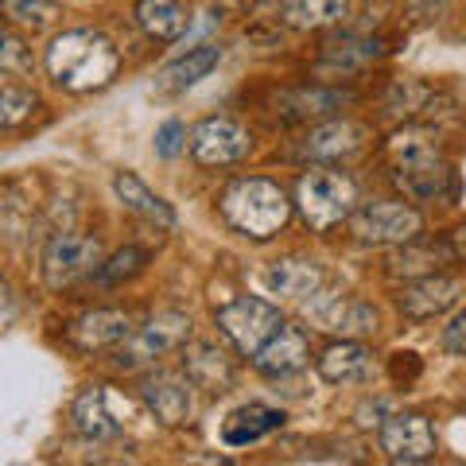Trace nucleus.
<instances>
[{"instance_id": "nucleus-38", "label": "nucleus", "mask_w": 466, "mask_h": 466, "mask_svg": "<svg viewBox=\"0 0 466 466\" xmlns=\"http://www.w3.org/2000/svg\"><path fill=\"white\" fill-rule=\"evenodd\" d=\"M400 5H412V8H431L435 0H400Z\"/></svg>"}, {"instance_id": "nucleus-36", "label": "nucleus", "mask_w": 466, "mask_h": 466, "mask_svg": "<svg viewBox=\"0 0 466 466\" xmlns=\"http://www.w3.org/2000/svg\"><path fill=\"white\" fill-rule=\"evenodd\" d=\"M443 346H447V354L466 358V311H459V315L447 323V330H443Z\"/></svg>"}, {"instance_id": "nucleus-24", "label": "nucleus", "mask_w": 466, "mask_h": 466, "mask_svg": "<svg viewBox=\"0 0 466 466\" xmlns=\"http://www.w3.org/2000/svg\"><path fill=\"white\" fill-rule=\"evenodd\" d=\"M218 63H222V47L218 43H198V47H191L159 70V90H187V86L207 78Z\"/></svg>"}, {"instance_id": "nucleus-40", "label": "nucleus", "mask_w": 466, "mask_h": 466, "mask_svg": "<svg viewBox=\"0 0 466 466\" xmlns=\"http://www.w3.org/2000/svg\"><path fill=\"white\" fill-rule=\"evenodd\" d=\"M226 5H238V0H226Z\"/></svg>"}, {"instance_id": "nucleus-6", "label": "nucleus", "mask_w": 466, "mask_h": 466, "mask_svg": "<svg viewBox=\"0 0 466 466\" xmlns=\"http://www.w3.org/2000/svg\"><path fill=\"white\" fill-rule=\"evenodd\" d=\"M97 265H101V241L78 229H58L47 241V249H43V280L55 291L78 284Z\"/></svg>"}, {"instance_id": "nucleus-31", "label": "nucleus", "mask_w": 466, "mask_h": 466, "mask_svg": "<svg viewBox=\"0 0 466 466\" xmlns=\"http://www.w3.org/2000/svg\"><path fill=\"white\" fill-rule=\"evenodd\" d=\"M381 55V43H370V39H346V43H330L327 55H323V70H350V66H361L370 58Z\"/></svg>"}, {"instance_id": "nucleus-14", "label": "nucleus", "mask_w": 466, "mask_h": 466, "mask_svg": "<svg viewBox=\"0 0 466 466\" xmlns=\"http://www.w3.org/2000/svg\"><path fill=\"white\" fill-rule=\"evenodd\" d=\"M366 125L358 121H330L308 133L299 144V159H315V164H334V159H350L366 148Z\"/></svg>"}, {"instance_id": "nucleus-28", "label": "nucleus", "mask_w": 466, "mask_h": 466, "mask_svg": "<svg viewBox=\"0 0 466 466\" xmlns=\"http://www.w3.org/2000/svg\"><path fill=\"white\" fill-rule=\"evenodd\" d=\"M35 106H39V97L32 94V86L12 82V78H0V128L24 125L27 116L35 113Z\"/></svg>"}, {"instance_id": "nucleus-5", "label": "nucleus", "mask_w": 466, "mask_h": 466, "mask_svg": "<svg viewBox=\"0 0 466 466\" xmlns=\"http://www.w3.org/2000/svg\"><path fill=\"white\" fill-rule=\"evenodd\" d=\"M187 339H191V315L159 311L140 330H128L125 342H116V358L113 361L121 370H140V366H148V361L171 354V350L187 346Z\"/></svg>"}, {"instance_id": "nucleus-3", "label": "nucleus", "mask_w": 466, "mask_h": 466, "mask_svg": "<svg viewBox=\"0 0 466 466\" xmlns=\"http://www.w3.org/2000/svg\"><path fill=\"white\" fill-rule=\"evenodd\" d=\"M218 210H222L226 222L238 229V233H245V238L268 241V238H276V233L288 226L291 202H288L280 183L253 175V179H233L226 191H222Z\"/></svg>"}, {"instance_id": "nucleus-21", "label": "nucleus", "mask_w": 466, "mask_h": 466, "mask_svg": "<svg viewBox=\"0 0 466 466\" xmlns=\"http://www.w3.org/2000/svg\"><path fill=\"white\" fill-rule=\"evenodd\" d=\"M284 428V412L280 408H268V404H245L238 412L226 416L222 424V443L226 447H249L257 440H265L268 431Z\"/></svg>"}, {"instance_id": "nucleus-7", "label": "nucleus", "mask_w": 466, "mask_h": 466, "mask_svg": "<svg viewBox=\"0 0 466 466\" xmlns=\"http://www.w3.org/2000/svg\"><path fill=\"white\" fill-rule=\"evenodd\" d=\"M303 315L311 319L315 330L339 334V339H366V334L377 330V311L366 299H354L346 291H311L303 299Z\"/></svg>"}, {"instance_id": "nucleus-18", "label": "nucleus", "mask_w": 466, "mask_h": 466, "mask_svg": "<svg viewBox=\"0 0 466 466\" xmlns=\"http://www.w3.org/2000/svg\"><path fill=\"white\" fill-rule=\"evenodd\" d=\"M128 330H133V315L106 308V311H90V315H82L78 323H70L66 339L75 342L78 350H106V346L125 342Z\"/></svg>"}, {"instance_id": "nucleus-17", "label": "nucleus", "mask_w": 466, "mask_h": 466, "mask_svg": "<svg viewBox=\"0 0 466 466\" xmlns=\"http://www.w3.org/2000/svg\"><path fill=\"white\" fill-rule=\"evenodd\" d=\"M323 268L315 265V260H303V257H284V260H272L268 272L260 276V284H265L272 296H284V299H308L311 291L323 288Z\"/></svg>"}, {"instance_id": "nucleus-27", "label": "nucleus", "mask_w": 466, "mask_h": 466, "mask_svg": "<svg viewBox=\"0 0 466 466\" xmlns=\"http://www.w3.org/2000/svg\"><path fill=\"white\" fill-rule=\"evenodd\" d=\"M366 370H370V350L354 339L334 342L330 350H323V358H319V377L330 385L358 381V377H366Z\"/></svg>"}, {"instance_id": "nucleus-2", "label": "nucleus", "mask_w": 466, "mask_h": 466, "mask_svg": "<svg viewBox=\"0 0 466 466\" xmlns=\"http://www.w3.org/2000/svg\"><path fill=\"white\" fill-rule=\"evenodd\" d=\"M43 66L55 86H63L70 94H94L106 90L121 70V51L113 43L94 32V27H75V32H63L51 39L47 55H43Z\"/></svg>"}, {"instance_id": "nucleus-26", "label": "nucleus", "mask_w": 466, "mask_h": 466, "mask_svg": "<svg viewBox=\"0 0 466 466\" xmlns=\"http://www.w3.org/2000/svg\"><path fill=\"white\" fill-rule=\"evenodd\" d=\"M350 16V0H284L280 20L296 32H319V27H339Z\"/></svg>"}, {"instance_id": "nucleus-8", "label": "nucleus", "mask_w": 466, "mask_h": 466, "mask_svg": "<svg viewBox=\"0 0 466 466\" xmlns=\"http://www.w3.org/2000/svg\"><path fill=\"white\" fill-rule=\"evenodd\" d=\"M420 229H424V218L404 202H366L350 214V233L361 245H400L420 238Z\"/></svg>"}, {"instance_id": "nucleus-23", "label": "nucleus", "mask_w": 466, "mask_h": 466, "mask_svg": "<svg viewBox=\"0 0 466 466\" xmlns=\"http://www.w3.org/2000/svg\"><path fill=\"white\" fill-rule=\"evenodd\" d=\"M455 257L451 245H440V241H400V249L389 257V276H404V280H416V276H431L440 272L447 260Z\"/></svg>"}, {"instance_id": "nucleus-16", "label": "nucleus", "mask_w": 466, "mask_h": 466, "mask_svg": "<svg viewBox=\"0 0 466 466\" xmlns=\"http://www.w3.org/2000/svg\"><path fill=\"white\" fill-rule=\"evenodd\" d=\"M70 420H75V431L82 435V440H90V443H109V440L121 435V420L113 416L106 385L82 389L75 408H70Z\"/></svg>"}, {"instance_id": "nucleus-9", "label": "nucleus", "mask_w": 466, "mask_h": 466, "mask_svg": "<svg viewBox=\"0 0 466 466\" xmlns=\"http://www.w3.org/2000/svg\"><path fill=\"white\" fill-rule=\"evenodd\" d=\"M280 323H284L280 308H272L268 299H257V296H241V299H233L218 311V327H222V334L249 358L272 339V330Z\"/></svg>"}, {"instance_id": "nucleus-32", "label": "nucleus", "mask_w": 466, "mask_h": 466, "mask_svg": "<svg viewBox=\"0 0 466 466\" xmlns=\"http://www.w3.org/2000/svg\"><path fill=\"white\" fill-rule=\"evenodd\" d=\"M148 265V253L137 249V245H125V249H116L106 265H97V280L101 284H121V280H133L137 272H144Z\"/></svg>"}, {"instance_id": "nucleus-22", "label": "nucleus", "mask_w": 466, "mask_h": 466, "mask_svg": "<svg viewBox=\"0 0 466 466\" xmlns=\"http://www.w3.org/2000/svg\"><path fill=\"white\" fill-rule=\"evenodd\" d=\"M346 94L339 90H323V86H303V90H288L276 97V113H280V121L288 125H299V121H315V116H327L334 109L346 106Z\"/></svg>"}, {"instance_id": "nucleus-19", "label": "nucleus", "mask_w": 466, "mask_h": 466, "mask_svg": "<svg viewBox=\"0 0 466 466\" xmlns=\"http://www.w3.org/2000/svg\"><path fill=\"white\" fill-rule=\"evenodd\" d=\"M183 373L191 377V385L207 392H226L233 385V361L222 346L214 342H191L183 354Z\"/></svg>"}, {"instance_id": "nucleus-13", "label": "nucleus", "mask_w": 466, "mask_h": 466, "mask_svg": "<svg viewBox=\"0 0 466 466\" xmlns=\"http://www.w3.org/2000/svg\"><path fill=\"white\" fill-rule=\"evenodd\" d=\"M308 358H311L308 330L296 327V323H280L272 330V339L253 354V366L265 377H288V373L308 366Z\"/></svg>"}, {"instance_id": "nucleus-30", "label": "nucleus", "mask_w": 466, "mask_h": 466, "mask_svg": "<svg viewBox=\"0 0 466 466\" xmlns=\"http://www.w3.org/2000/svg\"><path fill=\"white\" fill-rule=\"evenodd\" d=\"M428 97H431V86L428 82H420V78H400L397 86L389 90L385 97V113L389 116H412L428 106Z\"/></svg>"}, {"instance_id": "nucleus-20", "label": "nucleus", "mask_w": 466, "mask_h": 466, "mask_svg": "<svg viewBox=\"0 0 466 466\" xmlns=\"http://www.w3.org/2000/svg\"><path fill=\"white\" fill-rule=\"evenodd\" d=\"M113 191H116V198H121V207L133 210L137 218H144V222H156V226H164V229L175 226V210L152 191L148 183L140 179V175L116 171V175H113Z\"/></svg>"}, {"instance_id": "nucleus-37", "label": "nucleus", "mask_w": 466, "mask_h": 466, "mask_svg": "<svg viewBox=\"0 0 466 466\" xmlns=\"http://www.w3.org/2000/svg\"><path fill=\"white\" fill-rule=\"evenodd\" d=\"M455 253H459V257H466V222L455 229Z\"/></svg>"}, {"instance_id": "nucleus-1", "label": "nucleus", "mask_w": 466, "mask_h": 466, "mask_svg": "<svg viewBox=\"0 0 466 466\" xmlns=\"http://www.w3.org/2000/svg\"><path fill=\"white\" fill-rule=\"evenodd\" d=\"M385 159L397 191L412 202H435L455 187V171H451L447 156L440 148V137L431 128H420V125L400 128L385 144Z\"/></svg>"}, {"instance_id": "nucleus-10", "label": "nucleus", "mask_w": 466, "mask_h": 466, "mask_svg": "<svg viewBox=\"0 0 466 466\" xmlns=\"http://www.w3.org/2000/svg\"><path fill=\"white\" fill-rule=\"evenodd\" d=\"M381 451L389 462H428L435 459V451H440V440H435V428L428 416L420 412H397L389 416L381 424Z\"/></svg>"}, {"instance_id": "nucleus-25", "label": "nucleus", "mask_w": 466, "mask_h": 466, "mask_svg": "<svg viewBox=\"0 0 466 466\" xmlns=\"http://www.w3.org/2000/svg\"><path fill=\"white\" fill-rule=\"evenodd\" d=\"M133 16L144 27V35L156 39V43H171V39H179L187 32L183 0H137Z\"/></svg>"}, {"instance_id": "nucleus-35", "label": "nucleus", "mask_w": 466, "mask_h": 466, "mask_svg": "<svg viewBox=\"0 0 466 466\" xmlns=\"http://www.w3.org/2000/svg\"><path fill=\"white\" fill-rule=\"evenodd\" d=\"M420 370H424V366H420V354H412V350H400V354H392L389 358V373H392V381H416V377H420Z\"/></svg>"}, {"instance_id": "nucleus-29", "label": "nucleus", "mask_w": 466, "mask_h": 466, "mask_svg": "<svg viewBox=\"0 0 466 466\" xmlns=\"http://www.w3.org/2000/svg\"><path fill=\"white\" fill-rule=\"evenodd\" d=\"M5 20L16 27H32V32H47L58 20V0H0Z\"/></svg>"}, {"instance_id": "nucleus-34", "label": "nucleus", "mask_w": 466, "mask_h": 466, "mask_svg": "<svg viewBox=\"0 0 466 466\" xmlns=\"http://www.w3.org/2000/svg\"><path fill=\"white\" fill-rule=\"evenodd\" d=\"M187 148V128L179 121H167V125H159V133H156V152L164 156V159H175Z\"/></svg>"}, {"instance_id": "nucleus-15", "label": "nucleus", "mask_w": 466, "mask_h": 466, "mask_svg": "<svg viewBox=\"0 0 466 466\" xmlns=\"http://www.w3.org/2000/svg\"><path fill=\"white\" fill-rule=\"evenodd\" d=\"M455 299H459V280L431 272V276H416V280L400 291V299H397V303H400V311H404L408 319L424 323V319L443 315Z\"/></svg>"}, {"instance_id": "nucleus-33", "label": "nucleus", "mask_w": 466, "mask_h": 466, "mask_svg": "<svg viewBox=\"0 0 466 466\" xmlns=\"http://www.w3.org/2000/svg\"><path fill=\"white\" fill-rule=\"evenodd\" d=\"M0 75H32V55L24 39L0 32Z\"/></svg>"}, {"instance_id": "nucleus-39", "label": "nucleus", "mask_w": 466, "mask_h": 466, "mask_svg": "<svg viewBox=\"0 0 466 466\" xmlns=\"http://www.w3.org/2000/svg\"><path fill=\"white\" fill-rule=\"evenodd\" d=\"M0 308H8V284L0 280Z\"/></svg>"}, {"instance_id": "nucleus-11", "label": "nucleus", "mask_w": 466, "mask_h": 466, "mask_svg": "<svg viewBox=\"0 0 466 466\" xmlns=\"http://www.w3.org/2000/svg\"><path fill=\"white\" fill-rule=\"evenodd\" d=\"M253 152V137L249 128H241L229 116H210L191 133V156L202 167H226V164H241Z\"/></svg>"}, {"instance_id": "nucleus-12", "label": "nucleus", "mask_w": 466, "mask_h": 466, "mask_svg": "<svg viewBox=\"0 0 466 466\" xmlns=\"http://www.w3.org/2000/svg\"><path fill=\"white\" fill-rule=\"evenodd\" d=\"M191 377L187 373H171V370H159L148 373L140 381V400L148 404V412L159 420L164 428H179L191 420L195 412V397H191Z\"/></svg>"}, {"instance_id": "nucleus-4", "label": "nucleus", "mask_w": 466, "mask_h": 466, "mask_svg": "<svg viewBox=\"0 0 466 466\" xmlns=\"http://www.w3.org/2000/svg\"><path fill=\"white\" fill-rule=\"evenodd\" d=\"M296 202H299V214L315 233H327L334 226H342L350 214L358 207V187L350 175L342 171H323L315 167L299 179L296 187Z\"/></svg>"}]
</instances>
